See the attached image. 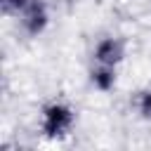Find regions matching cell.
<instances>
[{
  "instance_id": "3957f363",
  "label": "cell",
  "mask_w": 151,
  "mask_h": 151,
  "mask_svg": "<svg viewBox=\"0 0 151 151\" xmlns=\"http://www.w3.org/2000/svg\"><path fill=\"white\" fill-rule=\"evenodd\" d=\"M92 57H94V61H99V64L118 66V64L125 59V42H123L120 38L106 35V38H101V40L94 45Z\"/></svg>"
},
{
  "instance_id": "6da1fadb",
  "label": "cell",
  "mask_w": 151,
  "mask_h": 151,
  "mask_svg": "<svg viewBox=\"0 0 151 151\" xmlns=\"http://www.w3.org/2000/svg\"><path fill=\"white\" fill-rule=\"evenodd\" d=\"M76 123V113L68 104L64 101H50L42 106V118H40V132L47 139H64Z\"/></svg>"
},
{
  "instance_id": "277c9868",
  "label": "cell",
  "mask_w": 151,
  "mask_h": 151,
  "mask_svg": "<svg viewBox=\"0 0 151 151\" xmlns=\"http://www.w3.org/2000/svg\"><path fill=\"white\" fill-rule=\"evenodd\" d=\"M90 80H92V85H94L97 90H101V92L113 90V87H116V80H118L116 66L94 61V66H92V71H90Z\"/></svg>"
},
{
  "instance_id": "7a4b0ae2",
  "label": "cell",
  "mask_w": 151,
  "mask_h": 151,
  "mask_svg": "<svg viewBox=\"0 0 151 151\" xmlns=\"http://www.w3.org/2000/svg\"><path fill=\"white\" fill-rule=\"evenodd\" d=\"M19 21H21V28L28 33V35H40L47 24H50V12H47V5L42 0H31L24 12L19 14Z\"/></svg>"
},
{
  "instance_id": "8992f818",
  "label": "cell",
  "mask_w": 151,
  "mask_h": 151,
  "mask_svg": "<svg viewBox=\"0 0 151 151\" xmlns=\"http://www.w3.org/2000/svg\"><path fill=\"white\" fill-rule=\"evenodd\" d=\"M28 2H31V0H0L5 14H21Z\"/></svg>"
},
{
  "instance_id": "5b68a950",
  "label": "cell",
  "mask_w": 151,
  "mask_h": 151,
  "mask_svg": "<svg viewBox=\"0 0 151 151\" xmlns=\"http://www.w3.org/2000/svg\"><path fill=\"white\" fill-rule=\"evenodd\" d=\"M137 111L144 120H151V87H144L137 94Z\"/></svg>"
}]
</instances>
